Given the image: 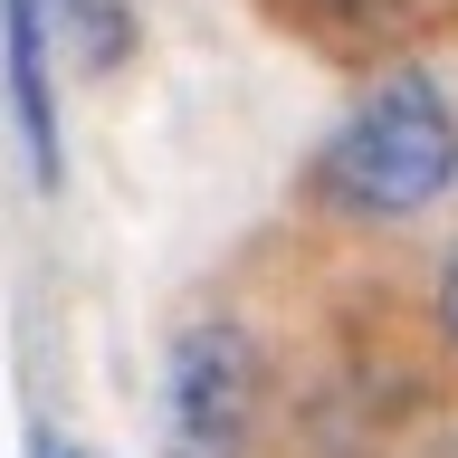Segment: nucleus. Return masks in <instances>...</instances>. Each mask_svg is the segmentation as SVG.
I'll list each match as a JSON object with an SVG mask.
<instances>
[{"instance_id": "obj_4", "label": "nucleus", "mask_w": 458, "mask_h": 458, "mask_svg": "<svg viewBox=\"0 0 458 458\" xmlns=\"http://www.w3.org/2000/svg\"><path fill=\"white\" fill-rule=\"evenodd\" d=\"M57 29L77 38V57H86V67H114V57H124V38H134L114 0H57Z\"/></svg>"}, {"instance_id": "obj_7", "label": "nucleus", "mask_w": 458, "mask_h": 458, "mask_svg": "<svg viewBox=\"0 0 458 458\" xmlns=\"http://www.w3.org/2000/svg\"><path fill=\"white\" fill-rule=\"evenodd\" d=\"M38 458H77V449H57V439H38Z\"/></svg>"}, {"instance_id": "obj_3", "label": "nucleus", "mask_w": 458, "mask_h": 458, "mask_svg": "<svg viewBox=\"0 0 458 458\" xmlns=\"http://www.w3.org/2000/svg\"><path fill=\"white\" fill-rule=\"evenodd\" d=\"M48 20L57 0H0V67H10V114H20L29 172L57 191V86H48Z\"/></svg>"}, {"instance_id": "obj_1", "label": "nucleus", "mask_w": 458, "mask_h": 458, "mask_svg": "<svg viewBox=\"0 0 458 458\" xmlns=\"http://www.w3.org/2000/svg\"><path fill=\"white\" fill-rule=\"evenodd\" d=\"M325 200L353 210V220H411L429 200L458 182V114L449 96L420 77V67H401L363 96V106L344 114V134L325 143V163H315Z\"/></svg>"}, {"instance_id": "obj_6", "label": "nucleus", "mask_w": 458, "mask_h": 458, "mask_svg": "<svg viewBox=\"0 0 458 458\" xmlns=\"http://www.w3.org/2000/svg\"><path fill=\"white\" fill-rule=\"evenodd\" d=\"M439 325H449V344H458V258H449V277H439Z\"/></svg>"}, {"instance_id": "obj_2", "label": "nucleus", "mask_w": 458, "mask_h": 458, "mask_svg": "<svg viewBox=\"0 0 458 458\" xmlns=\"http://www.w3.org/2000/svg\"><path fill=\"white\" fill-rule=\"evenodd\" d=\"M258 420V344L210 315L172 344L163 372V458H239Z\"/></svg>"}, {"instance_id": "obj_5", "label": "nucleus", "mask_w": 458, "mask_h": 458, "mask_svg": "<svg viewBox=\"0 0 458 458\" xmlns=\"http://www.w3.org/2000/svg\"><path fill=\"white\" fill-rule=\"evenodd\" d=\"M296 10H315V20H372V10H392V0H296Z\"/></svg>"}]
</instances>
